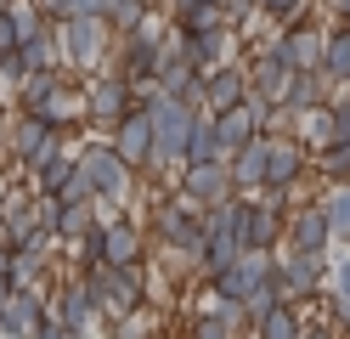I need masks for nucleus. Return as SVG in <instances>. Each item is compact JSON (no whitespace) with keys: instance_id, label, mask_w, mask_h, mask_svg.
<instances>
[{"instance_id":"obj_31","label":"nucleus","mask_w":350,"mask_h":339,"mask_svg":"<svg viewBox=\"0 0 350 339\" xmlns=\"http://www.w3.org/2000/svg\"><path fill=\"white\" fill-rule=\"evenodd\" d=\"M322 210H327V226H334V238H350V181H334V187H327Z\"/></svg>"},{"instance_id":"obj_9","label":"nucleus","mask_w":350,"mask_h":339,"mask_svg":"<svg viewBox=\"0 0 350 339\" xmlns=\"http://www.w3.org/2000/svg\"><path fill=\"white\" fill-rule=\"evenodd\" d=\"M159 62H164V40H159V34H147V29L124 34L119 74H124L130 85H159Z\"/></svg>"},{"instance_id":"obj_42","label":"nucleus","mask_w":350,"mask_h":339,"mask_svg":"<svg viewBox=\"0 0 350 339\" xmlns=\"http://www.w3.org/2000/svg\"><path fill=\"white\" fill-rule=\"evenodd\" d=\"M6 45H17V17H12V6L0 12V51H6Z\"/></svg>"},{"instance_id":"obj_28","label":"nucleus","mask_w":350,"mask_h":339,"mask_svg":"<svg viewBox=\"0 0 350 339\" xmlns=\"http://www.w3.org/2000/svg\"><path fill=\"white\" fill-rule=\"evenodd\" d=\"M226 6L221 0H198V6H187V12H175V23H181V34H204V29H226Z\"/></svg>"},{"instance_id":"obj_6","label":"nucleus","mask_w":350,"mask_h":339,"mask_svg":"<svg viewBox=\"0 0 350 339\" xmlns=\"http://www.w3.org/2000/svg\"><path fill=\"white\" fill-rule=\"evenodd\" d=\"M113 147H119V158L130 170H152V108L147 102H136L113 125Z\"/></svg>"},{"instance_id":"obj_41","label":"nucleus","mask_w":350,"mask_h":339,"mask_svg":"<svg viewBox=\"0 0 350 339\" xmlns=\"http://www.w3.org/2000/svg\"><path fill=\"white\" fill-rule=\"evenodd\" d=\"M334 323H339V334H350V288L334 294Z\"/></svg>"},{"instance_id":"obj_23","label":"nucleus","mask_w":350,"mask_h":339,"mask_svg":"<svg viewBox=\"0 0 350 339\" xmlns=\"http://www.w3.org/2000/svg\"><path fill=\"white\" fill-rule=\"evenodd\" d=\"M254 339H305L294 300H282V305H271L266 316H260V323H254Z\"/></svg>"},{"instance_id":"obj_2","label":"nucleus","mask_w":350,"mask_h":339,"mask_svg":"<svg viewBox=\"0 0 350 339\" xmlns=\"http://www.w3.org/2000/svg\"><path fill=\"white\" fill-rule=\"evenodd\" d=\"M232 232H237V243L243 249H260V255H271L277 249V238L288 232V221H282V210L266 198V203H254L249 192H237L232 198Z\"/></svg>"},{"instance_id":"obj_29","label":"nucleus","mask_w":350,"mask_h":339,"mask_svg":"<svg viewBox=\"0 0 350 339\" xmlns=\"http://www.w3.org/2000/svg\"><path fill=\"white\" fill-rule=\"evenodd\" d=\"M62 85H68V79H62L57 68H34V74H29L23 85H17V102H23V108H40V102H51Z\"/></svg>"},{"instance_id":"obj_13","label":"nucleus","mask_w":350,"mask_h":339,"mask_svg":"<svg viewBox=\"0 0 350 339\" xmlns=\"http://www.w3.org/2000/svg\"><path fill=\"white\" fill-rule=\"evenodd\" d=\"M243 97H249V68L221 62V68H209V74H204V108L209 113H226V108H237Z\"/></svg>"},{"instance_id":"obj_17","label":"nucleus","mask_w":350,"mask_h":339,"mask_svg":"<svg viewBox=\"0 0 350 339\" xmlns=\"http://www.w3.org/2000/svg\"><path fill=\"white\" fill-rule=\"evenodd\" d=\"M57 136H62V130H51L34 108H23V119H17V130H12V158H23V164L34 170V164H40V153H46Z\"/></svg>"},{"instance_id":"obj_5","label":"nucleus","mask_w":350,"mask_h":339,"mask_svg":"<svg viewBox=\"0 0 350 339\" xmlns=\"http://www.w3.org/2000/svg\"><path fill=\"white\" fill-rule=\"evenodd\" d=\"M130 108H136V85H130L124 74H102V79H91V90H85V119L91 125L113 130Z\"/></svg>"},{"instance_id":"obj_12","label":"nucleus","mask_w":350,"mask_h":339,"mask_svg":"<svg viewBox=\"0 0 350 339\" xmlns=\"http://www.w3.org/2000/svg\"><path fill=\"white\" fill-rule=\"evenodd\" d=\"M334 243V226H327V210L322 203H299L288 215V249H305V255H327Z\"/></svg>"},{"instance_id":"obj_11","label":"nucleus","mask_w":350,"mask_h":339,"mask_svg":"<svg viewBox=\"0 0 350 339\" xmlns=\"http://www.w3.org/2000/svg\"><path fill=\"white\" fill-rule=\"evenodd\" d=\"M181 192L187 198H198L204 210H215V203H226L237 187H232V170H226V158L221 164H181Z\"/></svg>"},{"instance_id":"obj_16","label":"nucleus","mask_w":350,"mask_h":339,"mask_svg":"<svg viewBox=\"0 0 350 339\" xmlns=\"http://www.w3.org/2000/svg\"><path fill=\"white\" fill-rule=\"evenodd\" d=\"M40 323H46V305H40V294H29V288H17L12 300L0 305V334L6 339H34Z\"/></svg>"},{"instance_id":"obj_25","label":"nucleus","mask_w":350,"mask_h":339,"mask_svg":"<svg viewBox=\"0 0 350 339\" xmlns=\"http://www.w3.org/2000/svg\"><path fill=\"white\" fill-rule=\"evenodd\" d=\"M322 79H327V74H317V68H311V74H294V79H288V102H282V108H288V113H311V108H322V102H327Z\"/></svg>"},{"instance_id":"obj_35","label":"nucleus","mask_w":350,"mask_h":339,"mask_svg":"<svg viewBox=\"0 0 350 339\" xmlns=\"http://www.w3.org/2000/svg\"><path fill=\"white\" fill-rule=\"evenodd\" d=\"M232 334H237V323H226V311H209L192 323V339H232Z\"/></svg>"},{"instance_id":"obj_7","label":"nucleus","mask_w":350,"mask_h":339,"mask_svg":"<svg viewBox=\"0 0 350 339\" xmlns=\"http://www.w3.org/2000/svg\"><path fill=\"white\" fill-rule=\"evenodd\" d=\"M271 266H277V283H282V294H288L294 305L311 300V294L327 283V255H305V249H294V255H282Z\"/></svg>"},{"instance_id":"obj_22","label":"nucleus","mask_w":350,"mask_h":339,"mask_svg":"<svg viewBox=\"0 0 350 339\" xmlns=\"http://www.w3.org/2000/svg\"><path fill=\"white\" fill-rule=\"evenodd\" d=\"M181 51L198 62V74L226 62V29H204V34H181Z\"/></svg>"},{"instance_id":"obj_30","label":"nucleus","mask_w":350,"mask_h":339,"mask_svg":"<svg viewBox=\"0 0 350 339\" xmlns=\"http://www.w3.org/2000/svg\"><path fill=\"white\" fill-rule=\"evenodd\" d=\"M317 170L327 181H350V136H334V142L317 147Z\"/></svg>"},{"instance_id":"obj_4","label":"nucleus","mask_w":350,"mask_h":339,"mask_svg":"<svg viewBox=\"0 0 350 339\" xmlns=\"http://www.w3.org/2000/svg\"><path fill=\"white\" fill-rule=\"evenodd\" d=\"M79 170H85V181H91V192H96V198H113V203L130 192V175H136V170H130L124 158H119V147H113V142L85 147V153H79Z\"/></svg>"},{"instance_id":"obj_34","label":"nucleus","mask_w":350,"mask_h":339,"mask_svg":"<svg viewBox=\"0 0 350 339\" xmlns=\"http://www.w3.org/2000/svg\"><path fill=\"white\" fill-rule=\"evenodd\" d=\"M34 113H40V119H46L51 130H68V125L79 119V113H68V85H62V90H57V97H51V102H40Z\"/></svg>"},{"instance_id":"obj_21","label":"nucleus","mask_w":350,"mask_h":339,"mask_svg":"<svg viewBox=\"0 0 350 339\" xmlns=\"http://www.w3.org/2000/svg\"><path fill=\"white\" fill-rule=\"evenodd\" d=\"M288 79H294V68H288V62H282L277 51H266V57H260V62H254V74H249V85L260 90V97H271L277 108H282V102H288Z\"/></svg>"},{"instance_id":"obj_43","label":"nucleus","mask_w":350,"mask_h":339,"mask_svg":"<svg viewBox=\"0 0 350 339\" xmlns=\"http://www.w3.org/2000/svg\"><path fill=\"white\" fill-rule=\"evenodd\" d=\"M260 6H266L271 17H294V12L305 6V0H260Z\"/></svg>"},{"instance_id":"obj_15","label":"nucleus","mask_w":350,"mask_h":339,"mask_svg":"<svg viewBox=\"0 0 350 339\" xmlns=\"http://www.w3.org/2000/svg\"><path fill=\"white\" fill-rule=\"evenodd\" d=\"M305 147H299V136L294 142H277L271 136V158H266V192H294V181L305 175Z\"/></svg>"},{"instance_id":"obj_32","label":"nucleus","mask_w":350,"mask_h":339,"mask_svg":"<svg viewBox=\"0 0 350 339\" xmlns=\"http://www.w3.org/2000/svg\"><path fill=\"white\" fill-rule=\"evenodd\" d=\"M91 203H68V198H62V221H57V238L62 243H74V238H85V232H91Z\"/></svg>"},{"instance_id":"obj_3","label":"nucleus","mask_w":350,"mask_h":339,"mask_svg":"<svg viewBox=\"0 0 350 339\" xmlns=\"http://www.w3.org/2000/svg\"><path fill=\"white\" fill-rule=\"evenodd\" d=\"M107 34H113V23H107L102 12H79V17H62L57 23V40H62V57H68L74 68H96Z\"/></svg>"},{"instance_id":"obj_38","label":"nucleus","mask_w":350,"mask_h":339,"mask_svg":"<svg viewBox=\"0 0 350 339\" xmlns=\"http://www.w3.org/2000/svg\"><path fill=\"white\" fill-rule=\"evenodd\" d=\"M322 108H327V130H334V136H350V97H345V102L334 97V102H322Z\"/></svg>"},{"instance_id":"obj_24","label":"nucleus","mask_w":350,"mask_h":339,"mask_svg":"<svg viewBox=\"0 0 350 339\" xmlns=\"http://www.w3.org/2000/svg\"><path fill=\"white\" fill-rule=\"evenodd\" d=\"M57 316H62L68 328H85V323L102 316V311H96V300H91V288H85V283H68V288L57 294Z\"/></svg>"},{"instance_id":"obj_19","label":"nucleus","mask_w":350,"mask_h":339,"mask_svg":"<svg viewBox=\"0 0 350 339\" xmlns=\"http://www.w3.org/2000/svg\"><path fill=\"white\" fill-rule=\"evenodd\" d=\"M226 147H221V130H215V113L198 108L192 113V130H187V158L181 164H221Z\"/></svg>"},{"instance_id":"obj_14","label":"nucleus","mask_w":350,"mask_h":339,"mask_svg":"<svg viewBox=\"0 0 350 339\" xmlns=\"http://www.w3.org/2000/svg\"><path fill=\"white\" fill-rule=\"evenodd\" d=\"M266 158H271V136L260 130L249 147H237L226 158V170H232V187L237 192H254V187H266Z\"/></svg>"},{"instance_id":"obj_18","label":"nucleus","mask_w":350,"mask_h":339,"mask_svg":"<svg viewBox=\"0 0 350 339\" xmlns=\"http://www.w3.org/2000/svg\"><path fill=\"white\" fill-rule=\"evenodd\" d=\"M215 130H221V147H226V158L237 153V147H249L260 130H266V119L249 108V102H237V108H226V113H215Z\"/></svg>"},{"instance_id":"obj_40","label":"nucleus","mask_w":350,"mask_h":339,"mask_svg":"<svg viewBox=\"0 0 350 339\" xmlns=\"http://www.w3.org/2000/svg\"><path fill=\"white\" fill-rule=\"evenodd\" d=\"M62 198H68V203H85V198H96V192H91V181H85V170H74V175H68Z\"/></svg>"},{"instance_id":"obj_45","label":"nucleus","mask_w":350,"mask_h":339,"mask_svg":"<svg viewBox=\"0 0 350 339\" xmlns=\"http://www.w3.org/2000/svg\"><path fill=\"white\" fill-rule=\"evenodd\" d=\"M0 147H6V130H0Z\"/></svg>"},{"instance_id":"obj_37","label":"nucleus","mask_w":350,"mask_h":339,"mask_svg":"<svg viewBox=\"0 0 350 339\" xmlns=\"http://www.w3.org/2000/svg\"><path fill=\"white\" fill-rule=\"evenodd\" d=\"M113 339H147V311L136 305V311H124V316H113Z\"/></svg>"},{"instance_id":"obj_33","label":"nucleus","mask_w":350,"mask_h":339,"mask_svg":"<svg viewBox=\"0 0 350 339\" xmlns=\"http://www.w3.org/2000/svg\"><path fill=\"white\" fill-rule=\"evenodd\" d=\"M107 23H113L119 34H136L147 23V0H113V6H107Z\"/></svg>"},{"instance_id":"obj_8","label":"nucleus","mask_w":350,"mask_h":339,"mask_svg":"<svg viewBox=\"0 0 350 339\" xmlns=\"http://www.w3.org/2000/svg\"><path fill=\"white\" fill-rule=\"evenodd\" d=\"M159 90H164V97L192 102V108H204V74H198V62L181 51V40H175V45H164V62H159Z\"/></svg>"},{"instance_id":"obj_44","label":"nucleus","mask_w":350,"mask_h":339,"mask_svg":"<svg viewBox=\"0 0 350 339\" xmlns=\"http://www.w3.org/2000/svg\"><path fill=\"white\" fill-rule=\"evenodd\" d=\"M187 6H198V0H175V12H187Z\"/></svg>"},{"instance_id":"obj_20","label":"nucleus","mask_w":350,"mask_h":339,"mask_svg":"<svg viewBox=\"0 0 350 339\" xmlns=\"http://www.w3.org/2000/svg\"><path fill=\"white\" fill-rule=\"evenodd\" d=\"M79 170V158H68V147H62V136L40 153V164H34V181H40V192H62L68 187V175Z\"/></svg>"},{"instance_id":"obj_27","label":"nucleus","mask_w":350,"mask_h":339,"mask_svg":"<svg viewBox=\"0 0 350 339\" xmlns=\"http://www.w3.org/2000/svg\"><path fill=\"white\" fill-rule=\"evenodd\" d=\"M102 260H107V266H130V260H142V238H136V226H107V238H102Z\"/></svg>"},{"instance_id":"obj_36","label":"nucleus","mask_w":350,"mask_h":339,"mask_svg":"<svg viewBox=\"0 0 350 339\" xmlns=\"http://www.w3.org/2000/svg\"><path fill=\"white\" fill-rule=\"evenodd\" d=\"M0 79H12V85H23V79H29L23 45H6V51H0Z\"/></svg>"},{"instance_id":"obj_10","label":"nucleus","mask_w":350,"mask_h":339,"mask_svg":"<svg viewBox=\"0 0 350 339\" xmlns=\"http://www.w3.org/2000/svg\"><path fill=\"white\" fill-rule=\"evenodd\" d=\"M322 45H327V34H322V29H311V23H294V29H282V34H277L271 51L288 62L294 74H311V68L322 74Z\"/></svg>"},{"instance_id":"obj_26","label":"nucleus","mask_w":350,"mask_h":339,"mask_svg":"<svg viewBox=\"0 0 350 339\" xmlns=\"http://www.w3.org/2000/svg\"><path fill=\"white\" fill-rule=\"evenodd\" d=\"M322 74L350 85V23H339V29L327 34V45H322Z\"/></svg>"},{"instance_id":"obj_39","label":"nucleus","mask_w":350,"mask_h":339,"mask_svg":"<svg viewBox=\"0 0 350 339\" xmlns=\"http://www.w3.org/2000/svg\"><path fill=\"white\" fill-rule=\"evenodd\" d=\"M34 339H85V328H68V323H62V316H46Z\"/></svg>"},{"instance_id":"obj_1","label":"nucleus","mask_w":350,"mask_h":339,"mask_svg":"<svg viewBox=\"0 0 350 339\" xmlns=\"http://www.w3.org/2000/svg\"><path fill=\"white\" fill-rule=\"evenodd\" d=\"M152 108V170H170V164H181L187 158V130H192V102H181V97H152L147 102Z\"/></svg>"}]
</instances>
